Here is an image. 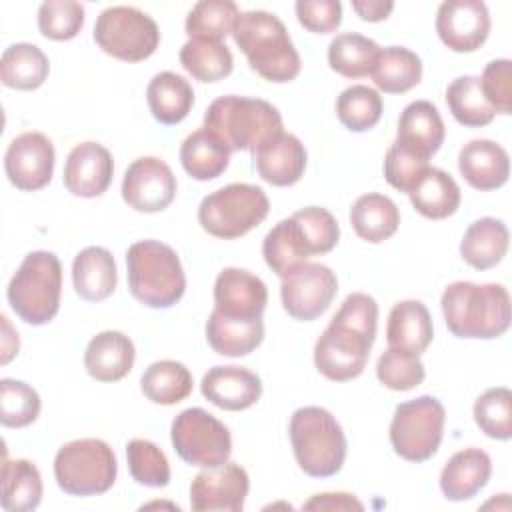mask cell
I'll return each mask as SVG.
<instances>
[{
    "instance_id": "cell-34",
    "label": "cell",
    "mask_w": 512,
    "mask_h": 512,
    "mask_svg": "<svg viewBox=\"0 0 512 512\" xmlns=\"http://www.w3.org/2000/svg\"><path fill=\"white\" fill-rule=\"evenodd\" d=\"M50 72L48 56L30 42H16L2 52L0 80L14 90H36Z\"/></svg>"
},
{
    "instance_id": "cell-53",
    "label": "cell",
    "mask_w": 512,
    "mask_h": 512,
    "mask_svg": "<svg viewBox=\"0 0 512 512\" xmlns=\"http://www.w3.org/2000/svg\"><path fill=\"white\" fill-rule=\"evenodd\" d=\"M298 22L314 34H330L342 22V4L338 0H298Z\"/></svg>"
},
{
    "instance_id": "cell-39",
    "label": "cell",
    "mask_w": 512,
    "mask_h": 512,
    "mask_svg": "<svg viewBox=\"0 0 512 512\" xmlns=\"http://www.w3.org/2000/svg\"><path fill=\"white\" fill-rule=\"evenodd\" d=\"M190 370L176 360H158L146 368L140 378L142 394L162 406H172L186 400L192 392Z\"/></svg>"
},
{
    "instance_id": "cell-46",
    "label": "cell",
    "mask_w": 512,
    "mask_h": 512,
    "mask_svg": "<svg viewBox=\"0 0 512 512\" xmlns=\"http://www.w3.org/2000/svg\"><path fill=\"white\" fill-rule=\"evenodd\" d=\"M38 392L22 380H0V422L6 428H24L40 414Z\"/></svg>"
},
{
    "instance_id": "cell-5",
    "label": "cell",
    "mask_w": 512,
    "mask_h": 512,
    "mask_svg": "<svg viewBox=\"0 0 512 512\" xmlns=\"http://www.w3.org/2000/svg\"><path fill=\"white\" fill-rule=\"evenodd\" d=\"M288 432L294 458L308 476L328 478L340 472L346 460V436L326 408H298L290 418Z\"/></svg>"
},
{
    "instance_id": "cell-33",
    "label": "cell",
    "mask_w": 512,
    "mask_h": 512,
    "mask_svg": "<svg viewBox=\"0 0 512 512\" xmlns=\"http://www.w3.org/2000/svg\"><path fill=\"white\" fill-rule=\"evenodd\" d=\"M182 168L200 182L218 178L230 162L228 146L210 130L200 128L186 136L180 146Z\"/></svg>"
},
{
    "instance_id": "cell-12",
    "label": "cell",
    "mask_w": 512,
    "mask_h": 512,
    "mask_svg": "<svg viewBox=\"0 0 512 512\" xmlns=\"http://www.w3.org/2000/svg\"><path fill=\"white\" fill-rule=\"evenodd\" d=\"M372 344L374 338L330 320L314 346L316 370L332 382L354 380L364 372Z\"/></svg>"
},
{
    "instance_id": "cell-25",
    "label": "cell",
    "mask_w": 512,
    "mask_h": 512,
    "mask_svg": "<svg viewBox=\"0 0 512 512\" xmlns=\"http://www.w3.org/2000/svg\"><path fill=\"white\" fill-rule=\"evenodd\" d=\"M492 460L480 448H464L450 456L440 474V490L452 502L470 500L490 480Z\"/></svg>"
},
{
    "instance_id": "cell-2",
    "label": "cell",
    "mask_w": 512,
    "mask_h": 512,
    "mask_svg": "<svg viewBox=\"0 0 512 512\" xmlns=\"http://www.w3.org/2000/svg\"><path fill=\"white\" fill-rule=\"evenodd\" d=\"M232 36L250 68L264 80L284 84L300 74V56L278 16L266 10L242 12Z\"/></svg>"
},
{
    "instance_id": "cell-9",
    "label": "cell",
    "mask_w": 512,
    "mask_h": 512,
    "mask_svg": "<svg viewBox=\"0 0 512 512\" xmlns=\"http://www.w3.org/2000/svg\"><path fill=\"white\" fill-rule=\"evenodd\" d=\"M446 410L434 396H418L396 406L390 422V444L408 462L430 460L444 436Z\"/></svg>"
},
{
    "instance_id": "cell-32",
    "label": "cell",
    "mask_w": 512,
    "mask_h": 512,
    "mask_svg": "<svg viewBox=\"0 0 512 512\" xmlns=\"http://www.w3.org/2000/svg\"><path fill=\"white\" fill-rule=\"evenodd\" d=\"M350 222L358 238L370 244H380L396 234L400 226V212L394 200L384 194L370 192L352 204Z\"/></svg>"
},
{
    "instance_id": "cell-40",
    "label": "cell",
    "mask_w": 512,
    "mask_h": 512,
    "mask_svg": "<svg viewBox=\"0 0 512 512\" xmlns=\"http://www.w3.org/2000/svg\"><path fill=\"white\" fill-rule=\"evenodd\" d=\"M380 46L356 32H344L328 44V64L344 78H362L372 74Z\"/></svg>"
},
{
    "instance_id": "cell-23",
    "label": "cell",
    "mask_w": 512,
    "mask_h": 512,
    "mask_svg": "<svg viewBox=\"0 0 512 512\" xmlns=\"http://www.w3.org/2000/svg\"><path fill=\"white\" fill-rule=\"evenodd\" d=\"M446 128L438 108L428 100L410 102L398 120L396 142L430 160L442 146Z\"/></svg>"
},
{
    "instance_id": "cell-18",
    "label": "cell",
    "mask_w": 512,
    "mask_h": 512,
    "mask_svg": "<svg viewBox=\"0 0 512 512\" xmlns=\"http://www.w3.org/2000/svg\"><path fill=\"white\" fill-rule=\"evenodd\" d=\"M114 174L112 154L98 142L76 144L64 164V186L80 198L102 196Z\"/></svg>"
},
{
    "instance_id": "cell-35",
    "label": "cell",
    "mask_w": 512,
    "mask_h": 512,
    "mask_svg": "<svg viewBox=\"0 0 512 512\" xmlns=\"http://www.w3.org/2000/svg\"><path fill=\"white\" fill-rule=\"evenodd\" d=\"M42 500V478L38 468L26 460L4 458L0 504L6 512L36 510Z\"/></svg>"
},
{
    "instance_id": "cell-28",
    "label": "cell",
    "mask_w": 512,
    "mask_h": 512,
    "mask_svg": "<svg viewBox=\"0 0 512 512\" xmlns=\"http://www.w3.org/2000/svg\"><path fill=\"white\" fill-rule=\"evenodd\" d=\"M206 340L210 348L220 356H248L264 340V322L262 318L244 320L212 310L206 322Z\"/></svg>"
},
{
    "instance_id": "cell-54",
    "label": "cell",
    "mask_w": 512,
    "mask_h": 512,
    "mask_svg": "<svg viewBox=\"0 0 512 512\" xmlns=\"http://www.w3.org/2000/svg\"><path fill=\"white\" fill-rule=\"evenodd\" d=\"M304 510H364V504L348 492H322L314 494L304 506Z\"/></svg>"
},
{
    "instance_id": "cell-50",
    "label": "cell",
    "mask_w": 512,
    "mask_h": 512,
    "mask_svg": "<svg viewBox=\"0 0 512 512\" xmlns=\"http://www.w3.org/2000/svg\"><path fill=\"white\" fill-rule=\"evenodd\" d=\"M430 168L428 160L414 154L412 150L404 148L394 140V144L388 148L386 158H384V178L386 182L400 190V192H410L414 184L424 176V172Z\"/></svg>"
},
{
    "instance_id": "cell-21",
    "label": "cell",
    "mask_w": 512,
    "mask_h": 512,
    "mask_svg": "<svg viewBox=\"0 0 512 512\" xmlns=\"http://www.w3.org/2000/svg\"><path fill=\"white\" fill-rule=\"evenodd\" d=\"M254 166L264 182L292 186L304 174L306 148L298 136L282 130L254 150Z\"/></svg>"
},
{
    "instance_id": "cell-38",
    "label": "cell",
    "mask_w": 512,
    "mask_h": 512,
    "mask_svg": "<svg viewBox=\"0 0 512 512\" xmlns=\"http://www.w3.org/2000/svg\"><path fill=\"white\" fill-rule=\"evenodd\" d=\"M262 256L272 272H276L280 278L288 276L310 258L300 228L292 216L280 220L266 234L262 242Z\"/></svg>"
},
{
    "instance_id": "cell-48",
    "label": "cell",
    "mask_w": 512,
    "mask_h": 512,
    "mask_svg": "<svg viewBox=\"0 0 512 512\" xmlns=\"http://www.w3.org/2000/svg\"><path fill=\"white\" fill-rule=\"evenodd\" d=\"M84 26V6L74 0H48L38 8V30L44 38L72 40Z\"/></svg>"
},
{
    "instance_id": "cell-17",
    "label": "cell",
    "mask_w": 512,
    "mask_h": 512,
    "mask_svg": "<svg viewBox=\"0 0 512 512\" xmlns=\"http://www.w3.org/2000/svg\"><path fill=\"white\" fill-rule=\"evenodd\" d=\"M436 32L450 50L474 52L490 34V12L480 0H446L436 14Z\"/></svg>"
},
{
    "instance_id": "cell-56",
    "label": "cell",
    "mask_w": 512,
    "mask_h": 512,
    "mask_svg": "<svg viewBox=\"0 0 512 512\" xmlns=\"http://www.w3.org/2000/svg\"><path fill=\"white\" fill-rule=\"evenodd\" d=\"M2 320V356H0V362L2 364H8L16 354H18V348H20V340H18V334L12 330L10 322L6 316L0 318Z\"/></svg>"
},
{
    "instance_id": "cell-6",
    "label": "cell",
    "mask_w": 512,
    "mask_h": 512,
    "mask_svg": "<svg viewBox=\"0 0 512 512\" xmlns=\"http://www.w3.org/2000/svg\"><path fill=\"white\" fill-rule=\"evenodd\" d=\"M60 294L62 264L48 250L26 254L6 290L14 314L32 326L48 324L58 314Z\"/></svg>"
},
{
    "instance_id": "cell-37",
    "label": "cell",
    "mask_w": 512,
    "mask_h": 512,
    "mask_svg": "<svg viewBox=\"0 0 512 512\" xmlns=\"http://www.w3.org/2000/svg\"><path fill=\"white\" fill-rule=\"evenodd\" d=\"M180 64L192 78L200 82H218L230 76L234 56L220 40L190 38L180 48Z\"/></svg>"
},
{
    "instance_id": "cell-43",
    "label": "cell",
    "mask_w": 512,
    "mask_h": 512,
    "mask_svg": "<svg viewBox=\"0 0 512 512\" xmlns=\"http://www.w3.org/2000/svg\"><path fill=\"white\" fill-rule=\"evenodd\" d=\"M336 116L352 132L374 128L382 116L380 94L364 84H354L340 92L336 100Z\"/></svg>"
},
{
    "instance_id": "cell-11",
    "label": "cell",
    "mask_w": 512,
    "mask_h": 512,
    "mask_svg": "<svg viewBox=\"0 0 512 512\" xmlns=\"http://www.w3.org/2000/svg\"><path fill=\"white\" fill-rule=\"evenodd\" d=\"M170 438L176 454L200 468L222 466L232 452L228 428L204 408L182 410L172 422Z\"/></svg>"
},
{
    "instance_id": "cell-41",
    "label": "cell",
    "mask_w": 512,
    "mask_h": 512,
    "mask_svg": "<svg viewBox=\"0 0 512 512\" xmlns=\"http://www.w3.org/2000/svg\"><path fill=\"white\" fill-rule=\"evenodd\" d=\"M446 104L456 122L468 128L486 126L496 116L480 88V76L466 74L454 78L446 88Z\"/></svg>"
},
{
    "instance_id": "cell-14",
    "label": "cell",
    "mask_w": 512,
    "mask_h": 512,
    "mask_svg": "<svg viewBox=\"0 0 512 512\" xmlns=\"http://www.w3.org/2000/svg\"><path fill=\"white\" fill-rule=\"evenodd\" d=\"M176 188V176L164 160L156 156H142L124 172L122 198L132 210L152 214L162 212L172 204Z\"/></svg>"
},
{
    "instance_id": "cell-1",
    "label": "cell",
    "mask_w": 512,
    "mask_h": 512,
    "mask_svg": "<svg viewBox=\"0 0 512 512\" xmlns=\"http://www.w3.org/2000/svg\"><path fill=\"white\" fill-rule=\"evenodd\" d=\"M448 330L458 338L492 340L510 326V294L502 284L452 282L440 298Z\"/></svg>"
},
{
    "instance_id": "cell-47",
    "label": "cell",
    "mask_w": 512,
    "mask_h": 512,
    "mask_svg": "<svg viewBox=\"0 0 512 512\" xmlns=\"http://www.w3.org/2000/svg\"><path fill=\"white\" fill-rule=\"evenodd\" d=\"M378 380L396 392H408L424 382L426 370L416 354L388 348L376 362Z\"/></svg>"
},
{
    "instance_id": "cell-30",
    "label": "cell",
    "mask_w": 512,
    "mask_h": 512,
    "mask_svg": "<svg viewBox=\"0 0 512 512\" xmlns=\"http://www.w3.org/2000/svg\"><path fill=\"white\" fill-rule=\"evenodd\" d=\"M146 100L152 116L166 126L182 122L194 106V90L190 82L176 72L156 74L146 88Z\"/></svg>"
},
{
    "instance_id": "cell-49",
    "label": "cell",
    "mask_w": 512,
    "mask_h": 512,
    "mask_svg": "<svg viewBox=\"0 0 512 512\" xmlns=\"http://www.w3.org/2000/svg\"><path fill=\"white\" fill-rule=\"evenodd\" d=\"M292 218L300 228V234L304 238V244L310 256L328 254L338 244L340 226L326 208L308 206L294 212Z\"/></svg>"
},
{
    "instance_id": "cell-8",
    "label": "cell",
    "mask_w": 512,
    "mask_h": 512,
    "mask_svg": "<svg viewBox=\"0 0 512 512\" xmlns=\"http://www.w3.org/2000/svg\"><path fill=\"white\" fill-rule=\"evenodd\" d=\"M116 456L100 438H82L64 444L54 458V478L70 496H98L116 482Z\"/></svg>"
},
{
    "instance_id": "cell-36",
    "label": "cell",
    "mask_w": 512,
    "mask_h": 512,
    "mask_svg": "<svg viewBox=\"0 0 512 512\" xmlns=\"http://www.w3.org/2000/svg\"><path fill=\"white\" fill-rule=\"evenodd\" d=\"M372 80L386 94H404L422 80V60L404 46L380 48Z\"/></svg>"
},
{
    "instance_id": "cell-10",
    "label": "cell",
    "mask_w": 512,
    "mask_h": 512,
    "mask_svg": "<svg viewBox=\"0 0 512 512\" xmlns=\"http://www.w3.org/2000/svg\"><path fill=\"white\" fill-rule=\"evenodd\" d=\"M94 40L112 58L142 62L156 52L160 30L146 12L134 6H110L96 18Z\"/></svg>"
},
{
    "instance_id": "cell-45",
    "label": "cell",
    "mask_w": 512,
    "mask_h": 512,
    "mask_svg": "<svg viewBox=\"0 0 512 512\" xmlns=\"http://www.w3.org/2000/svg\"><path fill=\"white\" fill-rule=\"evenodd\" d=\"M126 460L132 478L150 488H164L170 482V464L166 454L150 440L134 438L126 444Z\"/></svg>"
},
{
    "instance_id": "cell-22",
    "label": "cell",
    "mask_w": 512,
    "mask_h": 512,
    "mask_svg": "<svg viewBox=\"0 0 512 512\" xmlns=\"http://www.w3.org/2000/svg\"><path fill=\"white\" fill-rule=\"evenodd\" d=\"M458 170L472 188L488 192L508 182L510 158L494 140L476 138L460 148Z\"/></svg>"
},
{
    "instance_id": "cell-44",
    "label": "cell",
    "mask_w": 512,
    "mask_h": 512,
    "mask_svg": "<svg viewBox=\"0 0 512 512\" xmlns=\"http://www.w3.org/2000/svg\"><path fill=\"white\" fill-rule=\"evenodd\" d=\"M476 426L494 440L512 436V392L506 386L490 388L474 402Z\"/></svg>"
},
{
    "instance_id": "cell-15",
    "label": "cell",
    "mask_w": 512,
    "mask_h": 512,
    "mask_svg": "<svg viewBox=\"0 0 512 512\" xmlns=\"http://www.w3.org/2000/svg\"><path fill=\"white\" fill-rule=\"evenodd\" d=\"M248 488V474L236 462L204 468L190 484V506L196 512H240Z\"/></svg>"
},
{
    "instance_id": "cell-16",
    "label": "cell",
    "mask_w": 512,
    "mask_h": 512,
    "mask_svg": "<svg viewBox=\"0 0 512 512\" xmlns=\"http://www.w3.org/2000/svg\"><path fill=\"white\" fill-rule=\"evenodd\" d=\"M56 152L42 132H22L4 154V170L12 186L24 192L44 188L52 180Z\"/></svg>"
},
{
    "instance_id": "cell-26",
    "label": "cell",
    "mask_w": 512,
    "mask_h": 512,
    "mask_svg": "<svg viewBox=\"0 0 512 512\" xmlns=\"http://www.w3.org/2000/svg\"><path fill=\"white\" fill-rule=\"evenodd\" d=\"M72 282L76 294L86 302L106 300L118 282L116 262L110 250L88 246L72 262Z\"/></svg>"
},
{
    "instance_id": "cell-7",
    "label": "cell",
    "mask_w": 512,
    "mask_h": 512,
    "mask_svg": "<svg viewBox=\"0 0 512 512\" xmlns=\"http://www.w3.org/2000/svg\"><path fill=\"white\" fill-rule=\"evenodd\" d=\"M268 210L270 202L260 186L234 182L202 198L198 222L210 236L234 240L262 224Z\"/></svg>"
},
{
    "instance_id": "cell-24",
    "label": "cell",
    "mask_w": 512,
    "mask_h": 512,
    "mask_svg": "<svg viewBox=\"0 0 512 512\" xmlns=\"http://www.w3.org/2000/svg\"><path fill=\"white\" fill-rule=\"evenodd\" d=\"M134 358V344L124 332L104 330L88 342L84 366L98 382H118L132 370Z\"/></svg>"
},
{
    "instance_id": "cell-31",
    "label": "cell",
    "mask_w": 512,
    "mask_h": 512,
    "mask_svg": "<svg viewBox=\"0 0 512 512\" xmlns=\"http://www.w3.org/2000/svg\"><path fill=\"white\" fill-rule=\"evenodd\" d=\"M408 196L416 212L430 220H442L452 216L462 200L456 180L448 172L432 166L414 184Z\"/></svg>"
},
{
    "instance_id": "cell-19",
    "label": "cell",
    "mask_w": 512,
    "mask_h": 512,
    "mask_svg": "<svg viewBox=\"0 0 512 512\" xmlns=\"http://www.w3.org/2000/svg\"><path fill=\"white\" fill-rule=\"evenodd\" d=\"M268 304L266 284L242 268H224L214 282V310L232 318H262Z\"/></svg>"
},
{
    "instance_id": "cell-42",
    "label": "cell",
    "mask_w": 512,
    "mask_h": 512,
    "mask_svg": "<svg viewBox=\"0 0 512 512\" xmlns=\"http://www.w3.org/2000/svg\"><path fill=\"white\" fill-rule=\"evenodd\" d=\"M240 10L232 0H202L186 16V34L190 38L220 40L234 32Z\"/></svg>"
},
{
    "instance_id": "cell-3",
    "label": "cell",
    "mask_w": 512,
    "mask_h": 512,
    "mask_svg": "<svg viewBox=\"0 0 512 512\" xmlns=\"http://www.w3.org/2000/svg\"><path fill=\"white\" fill-rule=\"evenodd\" d=\"M128 288L148 308H170L186 290V276L174 248L160 240L134 242L126 252Z\"/></svg>"
},
{
    "instance_id": "cell-52",
    "label": "cell",
    "mask_w": 512,
    "mask_h": 512,
    "mask_svg": "<svg viewBox=\"0 0 512 512\" xmlns=\"http://www.w3.org/2000/svg\"><path fill=\"white\" fill-rule=\"evenodd\" d=\"M332 320L342 322L354 330H360L362 334L376 338L378 328V304L372 296L364 292H354L346 296V300L340 304L338 312L332 316Z\"/></svg>"
},
{
    "instance_id": "cell-20",
    "label": "cell",
    "mask_w": 512,
    "mask_h": 512,
    "mask_svg": "<svg viewBox=\"0 0 512 512\" xmlns=\"http://www.w3.org/2000/svg\"><path fill=\"white\" fill-rule=\"evenodd\" d=\"M202 396L230 412L246 410L254 406L262 396L260 378L242 366H214L210 368L200 382Z\"/></svg>"
},
{
    "instance_id": "cell-29",
    "label": "cell",
    "mask_w": 512,
    "mask_h": 512,
    "mask_svg": "<svg viewBox=\"0 0 512 512\" xmlns=\"http://www.w3.org/2000/svg\"><path fill=\"white\" fill-rule=\"evenodd\" d=\"M510 234L502 220L498 218H480L472 222L460 242V256L462 260L476 268L488 270L502 262L508 252Z\"/></svg>"
},
{
    "instance_id": "cell-27",
    "label": "cell",
    "mask_w": 512,
    "mask_h": 512,
    "mask_svg": "<svg viewBox=\"0 0 512 512\" xmlns=\"http://www.w3.org/2000/svg\"><path fill=\"white\" fill-rule=\"evenodd\" d=\"M432 336V318L420 300H402L394 304L386 324V340L390 348L420 356L430 346Z\"/></svg>"
},
{
    "instance_id": "cell-4",
    "label": "cell",
    "mask_w": 512,
    "mask_h": 512,
    "mask_svg": "<svg viewBox=\"0 0 512 512\" xmlns=\"http://www.w3.org/2000/svg\"><path fill=\"white\" fill-rule=\"evenodd\" d=\"M204 128L218 136L230 152H254L262 142L282 132V116L266 100L230 94L208 106Z\"/></svg>"
},
{
    "instance_id": "cell-13",
    "label": "cell",
    "mask_w": 512,
    "mask_h": 512,
    "mask_svg": "<svg viewBox=\"0 0 512 512\" xmlns=\"http://www.w3.org/2000/svg\"><path fill=\"white\" fill-rule=\"evenodd\" d=\"M338 292L336 274L318 262H304L282 278V306L294 320L310 322L328 310Z\"/></svg>"
},
{
    "instance_id": "cell-55",
    "label": "cell",
    "mask_w": 512,
    "mask_h": 512,
    "mask_svg": "<svg viewBox=\"0 0 512 512\" xmlns=\"http://www.w3.org/2000/svg\"><path fill=\"white\" fill-rule=\"evenodd\" d=\"M352 10L366 22H382L394 10V2L384 0H352Z\"/></svg>"
},
{
    "instance_id": "cell-51",
    "label": "cell",
    "mask_w": 512,
    "mask_h": 512,
    "mask_svg": "<svg viewBox=\"0 0 512 512\" xmlns=\"http://www.w3.org/2000/svg\"><path fill=\"white\" fill-rule=\"evenodd\" d=\"M480 88L496 114L512 112V62L498 58L486 64L480 76Z\"/></svg>"
}]
</instances>
